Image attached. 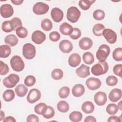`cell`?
<instances>
[{"label": "cell", "instance_id": "1", "mask_svg": "<svg viewBox=\"0 0 122 122\" xmlns=\"http://www.w3.org/2000/svg\"><path fill=\"white\" fill-rule=\"evenodd\" d=\"M109 69V66L107 62H98L94 65L92 69V73L95 76H100L105 74Z\"/></svg>", "mask_w": 122, "mask_h": 122}, {"label": "cell", "instance_id": "2", "mask_svg": "<svg viewBox=\"0 0 122 122\" xmlns=\"http://www.w3.org/2000/svg\"><path fill=\"white\" fill-rule=\"evenodd\" d=\"M110 53V48L106 44H103L100 46L96 52V56L100 62L105 61Z\"/></svg>", "mask_w": 122, "mask_h": 122}, {"label": "cell", "instance_id": "3", "mask_svg": "<svg viewBox=\"0 0 122 122\" xmlns=\"http://www.w3.org/2000/svg\"><path fill=\"white\" fill-rule=\"evenodd\" d=\"M22 54L26 59H33L36 55L35 47L30 43L25 44L22 47Z\"/></svg>", "mask_w": 122, "mask_h": 122}, {"label": "cell", "instance_id": "4", "mask_svg": "<svg viewBox=\"0 0 122 122\" xmlns=\"http://www.w3.org/2000/svg\"><path fill=\"white\" fill-rule=\"evenodd\" d=\"M10 64L13 70L18 72L22 71L25 67L23 60L18 55H14L11 58Z\"/></svg>", "mask_w": 122, "mask_h": 122}, {"label": "cell", "instance_id": "5", "mask_svg": "<svg viewBox=\"0 0 122 122\" xmlns=\"http://www.w3.org/2000/svg\"><path fill=\"white\" fill-rule=\"evenodd\" d=\"M80 16L81 12L77 7L71 6L67 10V19L69 21L75 23L78 21Z\"/></svg>", "mask_w": 122, "mask_h": 122}, {"label": "cell", "instance_id": "6", "mask_svg": "<svg viewBox=\"0 0 122 122\" xmlns=\"http://www.w3.org/2000/svg\"><path fill=\"white\" fill-rule=\"evenodd\" d=\"M19 81V76L17 74L12 73L3 79V84L6 87L11 88L15 87Z\"/></svg>", "mask_w": 122, "mask_h": 122}, {"label": "cell", "instance_id": "7", "mask_svg": "<svg viewBox=\"0 0 122 122\" xmlns=\"http://www.w3.org/2000/svg\"><path fill=\"white\" fill-rule=\"evenodd\" d=\"M49 6L46 3L41 2L36 3L33 7V12L38 15L46 14L49 10Z\"/></svg>", "mask_w": 122, "mask_h": 122}, {"label": "cell", "instance_id": "8", "mask_svg": "<svg viewBox=\"0 0 122 122\" xmlns=\"http://www.w3.org/2000/svg\"><path fill=\"white\" fill-rule=\"evenodd\" d=\"M106 41L110 44L114 43L117 41V34L116 32L111 29H104L102 33Z\"/></svg>", "mask_w": 122, "mask_h": 122}, {"label": "cell", "instance_id": "9", "mask_svg": "<svg viewBox=\"0 0 122 122\" xmlns=\"http://www.w3.org/2000/svg\"><path fill=\"white\" fill-rule=\"evenodd\" d=\"M41 97V92L37 89H32L29 92L27 97V100L30 103H33L40 99Z\"/></svg>", "mask_w": 122, "mask_h": 122}, {"label": "cell", "instance_id": "10", "mask_svg": "<svg viewBox=\"0 0 122 122\" xmlns=\"http://www.w3.org/2000/svg\"><path fill=\"white\" fill-rule=\"evenodd\" d=\"M0 13L1 17L4 18H8L13 15L14 10L11 5L9 4H5L1 6Z\"/></svg>", "mask_w": 122, "mask_h": 122}, {"label": "cell", "instance_id": "11", "mask_svg": "<svg viewBox=\"0 0 122 122\" xmlns=\"http://www.w3.org/2000/svg\"><path fill=\"white\" fill-rule=\"evenodd\" d=\"M86 85L89 89L94 91L99 89L101 87L102 82L98 78L91 77L86 80Z\"/></svg>", "mask_w": 122, "mask_h": 122}, {"label": "cell", "instance_id": "12", "mask_svg": "<svg viewBox=\"0 0 122 122\" xmlns=\"http://www.w3.org/2000/svg\"><path fill=\"white\" fill-rule=\"evenodd\" d=\"M31 40L37 44H41L46 40V35L39 30L34 31L31 35Z\"/></svg>", "mask_w": 122, "mask_h": 122}, {"label": "cell", "instance_id": "13", "mask_svg": "<svg viewBox=\"0 0 122 122\" xmlns=\"http://www.w3.org/2000/svg\"><path fill=\"white\" fill-rule=\"evenodd\" d=\"M51 15L54 21L59 22L62 20L63 18V12L59 8L55 7L51 10Z\"/></svg>", "mask_w": 122, "mask_h": 122}, {"label": "cell", "instance_id": "14", "mask_svg": "<svg viewBox=\"0 0 122 122\" xmlns=\"http://www.w3.org/2000/svg\"><path fill=\"white\" fill-rule=\"evenodd\" d=\"M107 100L106 93L102 92H97L94 96V101L96 104L99 106L104 105Z\"/></svg>", "mask_w": 122, "mask_h": 122}, {"label": "cell", "instance_id": "15", "mask_svg": "<svg viewBox=\"0 0 122 122\" xmlns=\"http://www.w3.org/2000/svg\"><path fill=\"white\" fill-rule=\"evenodd\" d=\"M59 47L61 51L65 53H69L72 51L73 48L72 43L67 40L61 41L59 43Z\"/></svg>", "mask_w": 122, "mask_h": 122}, {"label": "cell", "instance_id": "16", "mask_svg": "<svg viewBox=\"0 0 122 122\" xmlns=\"http://www.w3.org/2000/svg\"><path fill=\"white\" fill-rule=\"evenodd\" d=\"M76 73L81 78H86L90 74V67L82 64L76 70Z\"/></svg>", "mask_w": 122, "mask_h": 122}, {"label": "cell", "instance_id": "17", "mask_svg": "<svg viewBox=\"0 0 122 122\" xmlns=\"http://www.w3.org/2000/svg\"><path fill=\"white\" fill-rule=\"evenodd\" d=\"M122 91L120 89L115 88L112 89L109 94V98L110 101L115 102L122 98Z\"/></svg>", "mask_w": 122, "mask_h": 122}, {"label": "cell", "instance_id": "18", "mask_svg": "<svg viewBox=\"0 0 122 122\" xmlns=\"http://www.w3.org/2000/svg\"><path fill=\"white\" fill-rule=\"evenodd\" d=\"M81 62V57L80 55L76 53L71 54L68 59V63L70 66L76 67L78 66Z\"/></svg>", "mask_w": 122, "mask_h": 122}, {"label": "cell", "instance_id": "19", "mask_svg": "<svg viewBox=\"0 0 122 122\" xmlns=\"http://www.w3.org/2000/svg\"><path fill=\"white\" fill-rule=\"evenodd\" d=\"M93 42L92 40L87 37L82 38L79 42V45L80 48L83 50L90 49L92 46Z\"/></svg>", "mask_w": 122, "mask_h": 122}, {"label": "cell", "instance_id": "20", "mask_svg": "<svg viewBox=\"0 0 122 122\" xmlns=\"http://www.w3.org/2000/svg\"><path fill=\"white\" fill-rule=\"evenodd\" d=\"M85 92L84 86L81 84H77L75 85L72 89V95L76 97L82 96Z\"/></svg>", "mask_w": 122, "mask_h": 122}, {"label": "cell", "instance_id": "21", "mask_svg": "<svg viewBox=\"0 0 122 122\" xmlns=\"http://www.w3.org/2000/svg\"><path fill=\"white\" fill-rule=\"evenodd\" d=\"M61 33L64 35H70L72 32V27L67 22H63L60 26Z\"/></svg>", "mask_w": 122, "mask_h": 122}, {"label": "cell", "instance_id": "22", "mask_svg": "<svg viewBox=\"0 0 122 122\" xmlns=\"http://www.w3.org/2000/svg\"><path fill=\"white\" fill-rule=\"evenodd\" d=\"M82 111L86 114L92 113L94 110V106L92 102L90 101H86L84 102L81 105Z\"/></svg>", "mask_w": 122, "mask_h": 122}, {"label": "cell", "instance_id": "23", "mask_svg": "<svg viewBox=\"0 0 122 122\" xmlns=\"http://www.w3.org/2000/svg\"><path fill=\"white\" fill-rule=\"evenodd\" d=\"M28 91V88L24 84H19L15 88L16 95L20 97H24L26 95Z\"/></svg>", "mask_w": 122, "mask_h": 122}, {"label": "cell", "instance_id": "24", "mask_svg": "<svg viewBox=\"0 0 122 122\" xmlns=\"http://www.w3.org/2000/svg\"><path fill=\"white\" fill-rule=\"evenodd\" d=\"M4 42L9 46L13 47L17 44L18 42V39L15 35L10 34L5 38Z\"/></svg>", "mask_w": 122, "mask_h": 122}, {"label": "cell", "instance_id": "25", "mask_svg": "<svg viewBox=\"0 0 122 122\" xmlns=\"http://www.w3.org/2000/svg\"><path fill=\"white\" fill-rule=\"evenodd\" d=\"M11 53V49L8 45H2L0 46V57L1 58L8 57Z\"/></svg>", "mask_w": 122, "mask_h": 122}, {"label": "cell", "instance_id": "26", "mask_svg": "<svg viewBox=\"0 0 122 122\" xmlns=\"http://www.w3.org/2000/svg\"><path fill=\"white\" fill-rule=\"evenodd\" d=\"M47 106L45 103L43 102L38 103L34 107V112L39 115H43L45 112Z\"/></svg>", "mask_w": 122, "mask_h": 122}, {"label": "cell", "instance_id": "27", "mask_svg": "<svg viewBox=\"0 0 122 122\" xmlns=\"http://www.w3.org/2000/svg\"><path fill=\"white\" fill-rule=\"evenodd\" d=\"M105 29V26L101 23H97L94 25L92 29L93 34L97 36H101L102 35V33Z\"/></svg>", "mask_w": 122, "mask_h": 122}, {"label": "cell", "instance_id": "28", "mask_svg": "<svg viewBox=\"0 0 122 122\" xmlns=\"http://www.w3.org/2000/svg\"><path fill=\"white\" fill-rule=\"evenodd\" d=\"M58 110L61 112H66L69 110V105L68 103L65 101H60L57 105Z\"/></svg>", "mask_w": 122, "mask_h": 122}, {"label": "cell", "instance_id": "29", "mask_svg": "<svg viewBox=\"0 0 122 122\" xmlns=\"http://www.w3.org/2000/svg\"><path fill=\"white\" fill-rule=\"evenodd\" d=\"M95 1L92 0H80L79 2V7L83 10H86L89 9L91 6Z\"/></svg>", "mask_w": 122, "mask_h": 122}, {"label": "cell", "instance_id": "30", "mask_svg": "<svg viewBox=\"0 0 122 122\" xmlns=\"http://www.w3.org/2000/svg\"><path fill=\"white\" fill-rule=\"evenodd\" d=\"M84 62L87 64H92L94 61L93 55L90 52H86L82 55Z\"/></svg>", "mask_w": 122, "mask_h": 122}, {"label": "cell", "instance_id": "31", "mask_svg": "<svg viewBox=\"0 0 122 122\" xmlns=\"http://www.w3.org/2000/svg\"><path fill=\"white\" fill-rule=\"evenodd\" d=\"M69 118L70 120L73 122H78L81 120L82 115L80 112L74 111L70 114Z\"/></svg>", "mask_w": 122, "mask_h": 122}, {"label": "cell", "instance_id": "32", "mask_svg": "<svg viewBox=\"0 0 122 122\" xmlns=\"http://www.w3.org/2000/svg\"><path fill=\"white\" fill-rule=\"evenodd\" d=\"M15 97V93L12 90H7L3 93V98L6 102H10Z\"/></svg>", "mask_w": 122, "mask_h": 122}, {"label": "cell", "instance_id": "33", "mask_svg": "<svg viewBox=\"0 0 122 122\" xmlns=\"http://www.w3.org/2000/svg\"><path fill=\"white\" fill-rule=\"evenodd\" d=\"M41 27L45 31H48L52 28V23L49 19L43 20L41 22Z\"/></svg>", "mask_w": 122, "mask_h": 122}, {"label": "cell", "instance_id": "34", "mask_svg": "<svg viewBox=\"0 0 122 122\" xmlns=\"http://www.w3.org/2000/svg\"><path fill=\"white\" fill-rule=\"evenodd\" d=\"M119 107L115 103H110L109 104L106 108V112L110 115L115 114L119 110Z\"/></svg>", "mask_w": 122, "mask_h": 122}, {"label": "cell", "instance_id": "35", "mask_svg": "<svg viewBox=\"0 0 122 122\" xmlns=\"http://www.w3.org/2000/svg\"><path fill=\"white\" fill-rule=\"evenodd\" d=\"M112 57L117 61H120L122 60V48L121 47L117 48L113 51Z\"/></svg>", "mask_w": 122, "mask_h": 122}, {"label": "cell", "instance_id": "36", "mask_svg": "<svg viewBox=\"0 0 122 122\" xmlns=\"http://www.w3.org/2000/svg\"><path fill=\"white\" fill-rule=\"evenodd\" d=\"M51 76L52 78L54 80H59L63 77V72L60 69H55L52 71Z\"/></svg>", "mask_w": 122, "mask_h": 122}, {"label": "cell", "instance_id": "37", "mask_svg": "<svg viewBox=\"0 0 122 122\" xmlns=\"http://www.w3.org/2000/svg\"><path fill=\"white\" fill-rule=\"evenodd\" d=\"M10 24L13 30H16L18 28L22 27V22L20 19L18 17H14L10 20Z\"/></svg>", "mask_w": 122, "mask_h": 122}, {"label": "cell", "instance_id": "38", "mask_svg": "<svg viewBox=\"0 0 122 122\" xmlns=\"http://www.w3.org/2000/svg\"><path fill=\"white\" fill-rule=\"evenodd\" d=\"M105 12L103 10L100 9L95 10L93 13L94 19L97 20H101L105 17Z\"/></svg>", "mask_w": 122, "mask_h": 122}, {"label": "cell", "instance_id": "39", "mask_svg": "<svg viewBox=\"0 0 122 122\" xmlns=\"http://www.w3.org/2000/svg\"><path fill=\"white\" fill-rule=\"evenodd\" d=\"M70 88L67 86H63L61 88L59 91V95L60 98L65 99L67 98L70 94Z\"/></svg>", "mask_w": 122, "mask_h": 122}, {"label": "cell", "instance_id": "40", "mask_svg": "<svg viewBox=\"0 0 122 122\" xmlns=\"http://www.w3.org/2000/svg\"><path fill=\"white\" fill-rule=\"evenodd\" d=\"M27 30L23 27H20L16 30L17 35L20 38H25L28 35Z\"/></svg>", "mask_w": 122, "mask_h": 122}, {"label": "cell", "instance_id": "41", "mask_svg": "<svg viewBox=\"0 0 122 122\" xmlns=\"http://www.w3.org/2000/svg\"><path fill=\"white\" fill-rule=\"evenodd\" d=\"M36 82V78L32 75L27 76L24 80V84L28 87H31L34 85Z\"/></svg>", "mask_w": 122, "mask_h": 122}, {"label": "cell", "instance_id": "42", "mask_svg": "<svg viewBox=\"0 0 122 122\" xmlns=\"http://www.w3.org/2000/svg\"><path fill=\"white\" fill-rule=\"evenodd\" d=\"M55 114V111L54 109L50 106H47V109L44 113L43 114V116L46 119H50L52 118Z\"/></svg>", "mask_w": 122, "mask_h": 122}, {"label": "cell", "instance_id": "43", "mask_svg": "<svg viewBox=\"0 0 122 122\" xmlns=\"http://www.w3.org/2000/svg\"><path fill=\"white\" fill-rule=\"evenodd\" d=\"M2 30L5 32H10L13 30L10 24V20H7L4 21L1 26Z\"/></svg>", "mask_w": 122, "mask_h": 122}, {"label": "cell", "instance_id": "44", "mask_svg": "<svg viewBox=\"0 0 122 122\" xmlns=\"http://www.w3.org/2000/svg\"><path fill=\"white\" fill-rule=\"evenodd\" d=\"M106 83L108 86H113L117 84L118 83V79L114 76H109L106 79Z\"/></svg>", "mask_w": 122, "mask_h": 122}, {"label": "cell", "instance_id": "45", "mask_svg": "<svg viewBox=\"0 0 122 122\" xmlns=\"http://www.w3.org/2000/svg\"><path fill=\"white\" fill-rule=\"evenodd\" d=\"M81 36V31L77 28H73V30L70 37L73 40H77Z\"/></svg>", "mask_w": 122, "mask_h": 122}, {"label": "cell", "instance_id": "46", "mask_svg": "<svg viewBox=\"0 0 122 122\" xmlns=\"http://www.w3.org/2000/svg\"><path fill=\"white\" fill-rule=\"evenodd\" d=\"M0 74L1 75H5L7 74L9 71V68L8 65L2 61H0Z\"/></svg>", "mask_w": 122, "mask_h": 122}, {"label": "cell", "instance_id": "47", "mask_svg": "<svg viewBox=\"0 0 122 122\" xmlns=\"http://www.w3.org/2000/svg\"><path fill=\"white\" fill-rule=\"evenodd\" d=\"M61 36L58 32L54 31L51 32L49 34V38L51 41L53 42L58 41L60 39Z\"/></svg>", "mask_w": 122, "mask_h": 122}, {"label": "cell", "instance_id": "48", "mask_svg": "<svg viewBox=\"0 0 122 122\" xmlns=\"http://www.w3.org/2000/svg\"><path fill=\"white\" fill-rule=\"evenodd\" d=\"M122 65L121 64H117L113 67V72L115 75L122 78Z\"/></svg>", "mask_w": 122, "mask_h": 122}, {"label": "cell", "instance_id": "49", "mask_svg": "<svg viewBox=\"0 0 122 122\" xmlns=\"http://www.w3.org/2000/svg\"><path fill=\"white\" fill-rule=\"evenodd\" d=\"M26 121L27 122H38L39 121V119L37 115L32 114L28 116Z\"/></svg>", "mask_w": 122, "mask_h": 122}, {"label": "cell", "instance_id": "50", "mask_svg": "<svg viewBox=\"0 0 122 122\" xmlns=\"http://www.w3.org/2000/svg\"><path fill=\"white\" fill-rule=\"evenodd\" d=\"M107 121L108 122H121V120H120V118L115 115H112L109 117Z\"/></svg>", "mask_w": 122, "mask_h": 122}, {"label": "cell", "instance_id": "51", "mask_svg": "<svg viewBox=\"0 0 122 122\" xmlns=\"http://www.w3.org/2000/svg\"><path fill=\"white\" fill-rule=\"evenodd\" d=\"M84 122H96V120L95 118L92 116H87L85 120H84Z\"/></svg>", "mask_w": 122, "mask_h": 122}, {"label": "cell", "instance_id": "52", "mask_svg": "<svg viewBox=\"0 0 122 122\" xmlns=\"http://www.w3.org/2000/svg\"><path fill=\"white\" fill-rule=\"evenodd\" d=\"M3 122H15L16 120L14 117L9 116L4 118V119L3 120Z\"/></svg>", "mask_w": 122, "mask_h": 122}, {"label": "cell", "instance_id": "53", "mask_svg": "<svg viewBox=\"0 0 122 122\" xmlns=\"http://www.w3.org/2000/svg\"><path fill=\"white\" fill-rule=\"evenodd\" d=\"M11 2L14 5H19L22 3L23 2V0H11Z\"/></svg>", "mask_w": 122, "mask_h": 122}, {"label": "cell", "instance_id": "54", "mask_svg": "<svg viewBox=\"0 0 122 122\" xmlns=\"http://www.w3.org/2000/svg\"><path fill=\"white\" fill-rule=\"evenodd\" d=\"M5 117L4 112L2 111H0V121H2V120L4 119Z\"/></svg>", "mask_w": 122, "mask_h": 122}, {"label": "cell", "instance_id": "55", "mask_svg": "<svg viewBox=\"0 0 122 122\" xmlns=\"http://www.w3.org/2000/svg\"><path fill=\"white\" fill-rule=\"evenodd\" d=\"M121 101H120V102H119V103H118L119 104H118V105H119V106H118V107H119V109L120 108V110H122V105H121Z\"/></svg>", "mask_w": 122, "mask_h": 122}]
</instances>
